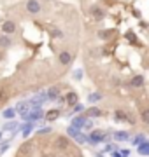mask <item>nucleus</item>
Segmentation results:
<instances>
[{"instance_id": "1", "label": "nucleus", "mask_w": 149, "mask_h": 157, "mask_svg": "<svg viewBox=\"0 0 149 157\" xmlns=\"http://www.w3.org/2000/svg\"><path fill=\"white\" fill-rule=\"evenodd\" d=\"M107 140V135L103 133V131H100V129H93L91 133L88 135V141L90 143H93V145H97V143H102V141Z\"/></svg>"}, {"instance_id": "2", "label": "nucleus", "mask_w": 149, "mask_h": 157, "mask_svg": "<svg viewBox=\"0 0 149 157\" xmlns=\"http://www.w3.org/2000/svg\"><path fill=\"white\" fill-rule=\"evenodd\" d=\"M54 147H56L58 150H62V152L72 148V147H70V141L67 140L65 136H56V140H54Z\"/></svg>"}, {"instance_id": "3", "label": "nucleus", "mask_w": 149, "mask_h": 157, "mask_svg": "<svg viewBox=\"0 0 149 157\" xmlns=\"http://www.w3.org/2000/svg\"><path fill=\"white\" fill-rule=\"evenodd\" d=\"M40 9H42V4H40L39 0H28L26 2V11L30 14H39Z\"/></svg>"}, {"instance_id": "4", "label": "nucleus", "mask_w": 149, "mask_h": 157, "mask_svg": "<svg viewBox=\"0 0 149 157\" xmlns=\"http://www.w3.org/2000/svg\"><path fill=\"white\" fill-rule=\"evenodd\" d=\"M88 119L84 117V115H75L74 119H72V122H70V126H74L75 129H83L84 128V124H86Z\"/></svg>"}, {"instance_id": "5", "label": "nucleus", "mask_w": 149, "mask_h": 157, "mask_svg": "<svg viewBox=\"0 0 149 157\" xmlns=\"http://www.w3.org/2000/svg\"><path fill=\"white\" fill-rule=\"evenodd\" d=\"M58 59H60V65H63V67L70 65V61H72V54H70V51H62L60 56H58Z\"/></svg>"}, {"instance_id": "6", "label": "nucleus", "mask_w": 149, "mask_h": 157, "mask_svg": "<svg viewBox=\"0 0 149 157\" xmlns=\"http://www.w3.org/2000/svg\"><path fill=\"white\" fill-rule=\"evenodd\" d=\"M14 32H16V23H14V21L9 19V21H6L4 25H2V33H4V35L14 33Z\"/></svg>"}, {"instance_id": "7", "label": "nucleus", "mask_w": 149, "mask_h": 157, "mask_svg": "<svg viewBox=\"0 0 149 157\" xmlns=\"http://www.w3.org/2000/svg\"><path fill=\"white\" fill-rule=\"evenodd\" d=\"M86 119H91V117H100L102 115V110L100 108H97V107H90V108H86L84 110V113H83Z\"/></svg>"}, {"instance_id": "8", "label": "nucleus", "mask_w": 149, "mask_h": 157, "mask_svg": "<svg viewBox=\"0 0 149 157\" xmlns=\"http://www.w3.org/2000/svg\"><path fill=\"white\" fill-rule=\"evenodd\" d=\"M137 152L139 155H144V157H149V141H144L137 147Z\"/></svg>"}, {"instance_id": "9", "label": "nucleus", "mask_w": 149, "mask_h": 157, "mask_svg": "<svg viewBox=\"0 0 149 157\" xmlns=\"http://www.w3.org/2000/svg\"><path fill=\"white\" fill-rule=\"evenodd\" d=\"M44 117H46V121H49V122H53L54 119H58L60 117V110L58 108H51L47 113H44Z\"/></svg>"}, {"instance_id": "10", "label": "nucleus", "mask_w": 149, "mask_h": 157, "mask_svg": "<svg viewBox=\"0 0 149 157\" xmlns=\"http://www.w3.org/2000/svg\"><path fill=\"white\" fill-rule=\"evenodd\" d=\"M114 140L116 141H128L130 140V133H126V131H116Z\"/></svg>"}, {"instance_id": "11", "label": "nucleus", "mask_w": 149, "mask_h": 157, "mask_svg": "<svg viewBox=\"0 0 149 157\" xmlns=\"http://www.w3.org/2000/svg\"><path fill=\"white\" fill-rule=\"evenodd\" d=\"M65 101L69 103L70 107H74V105H77L79 101H77V93H74V91H70V93H67V98H65Z\"/></svg>"}, {"instance_id": "12", "label": "nucleus", "mask_w": 149, "mask_h": 157, "mask_svg": "<svg viewBox=\"0 0 149 157\" xmlns=\"http://www.w3.org/2000/svg\"><path fill=\"white\" fill-rule=\"evenodd\" d=\"M18 128H19V126H18V122H16V121H9V122H6V124H4V128H2V131H12V133H14V131H16Z\"/></svg>"}, {"instance_id": "13", "label": "nucleus", "mask_w": 149, "mask_h": 157, "mask_svg": "<svg viewBox=\"0 0 149 157\" xmlns=\"http://www.w3.org/2000/svg\"><path fill=\"white\" fill-rule=\"evenodd\" d=\"M2 117L7 119V121L14 119V117H16V108H6V110L2 112Z\"/></svg>"}, {"instance_id": "14", "label": "nucleus", "mask_w": 149, "mask_h": 157, "mask_svg": "<svg viewBox=\"0 0 149 157\" xmlns=\"http://www.w3.org/2000/svg\"><path fill=\"white\" fill-rule=\"evenodd\" d=\"M142 84H144V77L142 75H135V77L130 80V86H132V87H140Z\"/></svg>"}, {"instance_id": "15", "label": "nucleus", "mask_w": 149, "mask_h": 157, "mask_svg": "<svg viewBox=\"0 0 149 157\" xmlns=\"http://www.w3.org/2000/svg\"><path fill=\"white\" fill-rule=\"evenodd\" d=\"M81 133H83V131H81V129H75L74 126H69V128H67V135H69L70 138H74V140L81 135Z\"/></svg>"}, {"instance_id": "16", "label": "nucleus", "mask_w": 149, "mask_h": 157, "mask_svg": "<svg viewBox=\"0 0 149 157\" xmlns=\"http://www.w3.org/2000/svg\"><path fill=\"white\" fill-rule=\"evenodd\" d=\"M11 39H9V37H7V35H2V37H0V47H2V49H7V47H11Z\"/></svg>"}, {"instance_id": "17", "label": "nucleus", "mask_w": 149, "mask_h": 157, "mask_svg": "<svg viewBox=\"0 0 149 157\" xmlns=\"http://www.w3.org/2000/svg\"><path fill=\"white\" fill-rule=\"evenodd\" d=\"M47 96H49V100H56V98H60V89H58V87H51V89L47 91Z\"/></svg>"}, {"instance_id": "18", "label": "nucleus", "mask_w": 149, "mask_h": 157, "mask_svg": "<svg viewBox=\"0 0 149 157\" xmlns=\"http://www.w3.org/2000/svg\"><path fill=\"white\" fill-rule=\"evenodd\" d=\"M32 131H34V122H28V124L23 128V135H21V136H23V138H28Z\"/></svg>"}, {"instance_id": "19", "label": "nucleus", "mask_w": 149, "mask_h": 157, "mask_svg": "<svg viewBox=\"0 0 149 157\" xmlns=\"http://www.w3.org/2000/svg\"><path fill=\"white\" fill-rule=\"evenodd\" d=\"M98 100H102V93H91V94L88 96V101L90 103H97Z\"/></svg>"}, {"instance_id": "20", "label": "nucleus", "mask_w": 149, "mask_h": 157, "mask_svg": "<svg viewBox=\"0 0 149 157\" xmlns=\"http://www.w3.org/2000/svg\"><path fill=\"white\" fill-rule=\"evenodd\" d=\"M144 141H146V136H144L142 135V133H140V135H137V136H135V138H133V140H132V143H133V145H140V143H144Z\"/></svg>"}, {"instance_id": "21", "label": "nucleus", "mask_w": 149, "mask_h": 157, "mask_svg": "<svg viewBox=\"0 0 149 157\" xmlns=\"http://www.w3.org/2000/svg\"><path fill=\"white\" fill-rule=\"evenodd\" d=\"M83 110H84V105H83V103H77V105H74V107H72V112H70V115H75V113L83 112Z\"/></svg>"}, {"instance_id": "22", "label": "nucleus", "mask_w": 149, "mask_h": 157, "mask_svg": "<svg viewBox=\"0 0 149 157\" xmlns=\"http://www.w3.org/2000/svg\"><path fill=\"white\" fill-rule=\"evenodd\" d=\"M140 119H142L144 124H149V108H144L142 113H140Z\"/></svg>"}, {"instance_id": "23", "label": "nucleus", "mask_w": 149, "mask_h": 157, "mask_svg": "<svg viewBox=\"0 0 149 157\" xmlns=\"http://www.w3.org/2000/svg\"><path fill=\"white\" fill-rule=\"evenodd\" d=\"M51 35L54 37V39H63V37H65V35H63V32H62L60 28H53Z\"/></svg>"}, {"instance_id": "24", "label": "nucleus", "mask_w": 149, "mask_h": 157, "mask_svg": "<svg viewBox=\"0 0 149 157\" xmlns=\"http://www.w3.org/2000/svg\"><path fill=\"white\" fill-rule=\"evenodd\" d=\"M114 150H118V145H116V143H109V145H107V147H105V148L102 150V154H107V152H114Z\"/></svg>"}, {"instance_id": "25", "label": "nucleus", "mask_w": 149, "mask_h": 157, "mask_svg": "<svg viewBox=\"0 0 149 157\" xmlns=\"http://www.w3.org/2000/svg\"><path fill=\"white\" fill-rule=\"evenodd\" d=\"M93 16L97 17V19H102V17H103V11H102V9H93Z\"/></svg>"}, {"instance_id": "26", "label": "nucleus", "mask_w": 149, "mask_h": 157, "mask_svg": "<svg viewBox=\"0 0 149 157\" xmlns=\"http://www.w3.org/2000/svg\"><path fill=\"white\" fill-rule=\"evenodd\" d=\"M75 141H77V143H86V141H88V135H83V133H81V135L75 138Z\"/></svg>"}, {"instance_id": "27", "label": "nucleus", "mask_w": 149, "mask_h": 157, "mask_svg": "<svg viewBox=\"0 0 149 157\" xmlns=\"http://www.w3.org/2000/svg\"><path fill=\"white\" fill-rule=\"evenodd\" d=\"M84 129H88V131H93V122L88 119L86 121V124H84Z\"/></svg>"}, {"instance_id": "28", "label": "nucleus", "mask_w": 149, "mask_h": 157, "mask_svg": "<svg viewBox=\"0 0 149 157\" xmlns=\"http://www.w3.org/2000/svg\"><path fill=\"white\" fill-rule=\"evenodd\" d=\"M74 77L77 78V80H81V78H83V70H75V72H74Z\"/></svg>"}, {"instance_id": "29", "label": "nucleus", "mask_w": 149, "mask_h": 157, "mask_svg": "<svg viewBox=\"0 0 149 157\" xmlns=\"http://www.w3.org/2000/svg\"><path fill=\"white\" fill-rule=\"evenodd\" d=\"M46 133H51V128H44V129H39V135H46Z\"/></svg>"}, {"instance_id": "30", "label": "nucleus", "mask_w": 149, "mask_h": 157, "mask_svg": "<svg viewBox=\"0 0 149 157\" xmlns=\"http://www.w3.org/2000/svg\"><path fill=\"white\" fill-rule=\"evenodd\" d=\"M6 100H7V94L4 93V91H0V103H4Z\"/></svg>"}, {"instance_id": "31", "label": "nucleus", "mask_w": 149, "mask_h": 157, "mask_svg": "<svg viewBox=\"0 0 149 157\" xmlns=\"http://www.w3.org/2000/svg\"><path fill=\"white\" fill-rule=\"evenodd\" d=\"M7 148H9V143H4V145L0 147V154H4V152H6Z\"/></svg>"}, {"instance_id": "32", "label": "nucleus", "mask_w": 149, "mask_h": 157, "mask_svg": "<svg viewBox=\"0 0 149 157\" xmlns=\"http://www.w3.org/2000/svg\"><path fill=\"white\" fill-rule=\"evenodd\" d=\"M121 155H123V157H128V155H130V150H128V148H123V150H121Z\"/></svg>"}, {"instance_id": "33", "label": "nucleus", "mask_w": 149, "mask_h": 157, "mask_svg": "<svg viewBox=\"0 0 149 157\" xmlns=\"http://www.w3.org/2000/svg\"><path fill=\"white\" fill-rule=\"evenodd\" d=\"M112 157H123V155H121V152L114 150V152H112Z\"/></svg>"}, {"instance_id": "34", "label": "nucleus", "mask_w": 149, "mask_h": 157, "mask_svg": "<svg viewBox=\"0 0 149 157\" xmlns=\"http://www.w3.org/2000/svg\"><path fill=\"white\" fill-rule=\"evenodd\" d=\"M2 138H4V131H0V141H2Z\"/></svg>"}, {"instance_id": "35", "label": "nucleus", "mask_w": 149, "mask_h": 157, "mask_svg": "<svg viewBox=\"0 0 149 157\" xmlns=\"http://www.w3.org/2000/svg\"><path fill=\"white\" fill-rule=\"evenodd\" d=\"M98 157H103V154H102V152H98Z\"/></svg>"}, {"instance_id": "36", "label": "nucleus", "mask_w": 149, "mask_h": 157, "mask_svg": "<svg viewBox=\"0 0 149 157\" xmlns=\"http://www.w3.org/2000/svg\"><path fill=\"white\" fill-rule=\"evenodd\" d=\"M0 61H2V54H0Z\"/></svg>"}]
</instances>
